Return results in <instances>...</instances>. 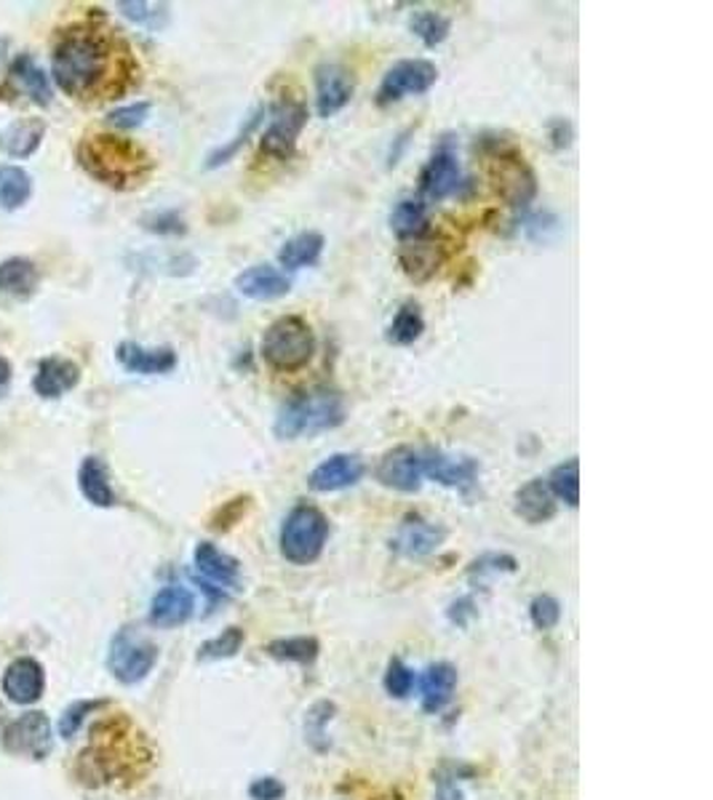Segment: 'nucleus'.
Masks as SVG:
<instances>
[{"label": "nucleus", "mask_w": 713, "mask_h": 800, "mask_svg": "<svg viewBox=\"0 0 713 800\" xmlns=\"http://www.w3.org/2000/svg\"><path fill=\"white\" fill-rule=\"evenodd\" d=\"M140 68L129 43L99 17L64 24L51 45V78L70 99L97 104L118 99L137 83Z\"/></svg>", "instance_id": "obj_1"}, {"label": "nucleus", "mask_w": 713, "mask_h": 800, "mask_svg": "<svg viewBox=\"0 0 713 800\" xmlns=\"http://www.w3.org/2000/svg\"><path fill=\"white\" fill-rule=\"evenodd\" d=\"M78 166L112 190H134L153 174V158L134 139L89 134L76 148Z\"/></svg>", "instance_id": "obj_2"}, {"label": "nucleus", "mask_w": 713, "mask_h": 800, "mask_svg": "<svg viewBox=\"0 0 713 800\" xmlns=\"http://www.w3.org/2000/svg\"><path fill=\"white\" fill-rule=\"evenodd\" d=\"M348 419V403L345 395L337 387L315 385L310 389H300L292 398L281 403L279 414H275L273 433L281 440H297V438H313L319 433H329L345 425Z\"/></svg>", "instance_id": "obj_3"}, {"label": "nucleus", "mask_w": 713, "mask_h": 800, "mask_svg": "<svg viewBox=\"0 0 713 800\" xmlns=\"http://www.w3.org/2000/svg\"><path fill=\"white\" fill-rule=\"evenodd\" d=\"M260 355L270 368L292 374L305 368L315 355V334L300 315H281L265 328L260 342Z\"/></svg>", "instance_id": "obj_4"}, {"label": "nucleus", "mask_w": 713, "mask_h": 800, "mask_svg": "<svg viewBox=\"0 0 713 800\" xmlns=\"http://www.w3.org/2000/svg\"><path fill=\"white\" fill-rule=\"evenodd\" d=\"M329 518L315 505H294L281 524V555L294 566H310L321 558L329 541Z\"/></svg>", "instance_id": "obj_5"}, {"label": "nucleus", "mask_w": 713, "mask_h": 800, "mask_svg": "<svg viewBox=\"0 0 713 800\" xmlns=\"http://www.w3.org/2000/svg\"><path fill=\"white\" fill-rule=\"evenodd\" d=\"M158 657L161 651L148 635H142L137 627H123L110 640L108 670L118 683L137 686L155 670Z\"/></svg>", "instance_id": "obj_6"}, {"label": "nucleus", "mask_w": 713, "mask_h": 800, "mask_svg": "<svg viewBox=\"0 0 713 800\" xmlns=\"http://www.w3.org/2000/svg\"><path fill=\"white\" fill-rule=\"evenodd\" d=\"M490 176L500 198L513 209H526L538 195V176L513 148L494 144L490 152Z\"/></svg>", "instance_id": "obj_7"}, {"label": "nucleus", "mask_w": 713, "mask_h": 800, "mask_svg": "<svg viewBox=\"0 0 713 800\" xmlns=\"http://www.w3.org/2000/svg\"><path fill=\"white\" fill-rule=\"evenodd\" d=\"M0 747L11 758L46 760L54 750V729L49 716L41 710H30L9 720L0 733Z\"/></svg>", "instance_id": "obj_8"}, {"label": "nucleus", "mask_w": 713, "mask_h": 800, "mask_svg": "<svg viewBox=\"0 0 713 800\" xmlns=\"http://www.w3.org/2000/svg\"><path fill=\"white\" fill-rule=\"evenodd\" d=\"M435 81H439V68L433 62H428V59H401L382 75L378 104L388 108V104L401 102L406 97L425 94Z\"/></svg>", "instance_id": "obj_9"}, {"label": "nucleus", "mask_w": 713, "mask_h": 800, "mask_svg": "<svg viewBox=\"0 0 713 800\" xmlns=\"http://www.w3.org/2000/svg\"><path fill=\"white\" fill-rule=\"evenodd\" d=\"M308 123V108L297 99H287L279 108L273 110L265 134L260 139L262 155L273 158V161L287 163L294 155L297 139H300L302 129Z\"/></svg>", "instance_id": "obj_10"}, {"label": "nucleus", "mask_w": 713, "mask_h": 800, "mask_svg": "<svg viewBox=\"0 0 713 800\" xmlns=\"http://www.w3.org/2000/svg\"><path fill=\"white\" fill-rule=\"evenodd\" d=\"M378 480L385 488H393L399 494H418L422 488V452L414 446H395L391 452L382 454L378 469Z\"/></svg>", "instance_id": "obj_11"}, {"label": "nucleus", "mask_w": 713, "mask_h": 800, "mask_svg": "<svg viewBox=\"0 0 713 800\" xmlns=\"http://www.w3.org/2000/svg\"><path fill=\"white\" fill-rule=\"evenodd\" d=\"M0 691L11 705L32 707L43 699L46 693V670L38 659L17 657L14 662L3 670L0 678Z\"/></svg>", "instance_id": "obj_12"}, {"label": "nucleus", "mask_w": 713, "mask_h": 800, "mask_svg": "<svg viewBox=\"0 0 713 800\" xmlns=\"http://www.w3.org/2000/svg\"><path fill=\"white\" fill-rule=\"evenodd\" d=\"M193 566H195V579L203 581V585H211L214 590L224 595L241 590V564L233 558V555L222 553L220 547L211 545V541H201L193 553Z\"/></svg>", "instance_id": "obj_13"}, {"label": "nucleus", "mask_w": 713, "mask_h": 800, "mask_svg": "<svg viewBox=\"0 0 713 800\" xmlns=\"http://www.w3.org/2000/svg\"><path fill=\"white\" fill-rule=\"evenodd\" d=\"M422 473L435 484L446 488H458V492H471L479 480V462L473 456H452L439 448H425L422 452Z\"/></svg>", "instance_id": "obj_14"}, {"label": "nucleus", "mask_w": 713, "mask_h": 800, "mask_svg": "<svg viewBox=\"0 0 713 800\" xmlns=\"http://www.w3.org/2000/svg\"><path fill=\"white\" fill-rule=\"evenodd\" d=\"M3 94L24 97L30 99L32 104H38V108H49L51 97H54V89H51L49 72H46L30 54H22L11 62L9 72H6Z\"/></svg>", "instance_id": "obj_15"}, {"label": "nucleus", "mask_w": 713, "mask_h": 800, "mask_svg": "<svg viewBox=\"0 0 713 800\" xmlns=\"http://www.w3.org/2000/svg\"><path fill=\"white\" fill-rule=\"evenodd\" d=\"M446 539V528L433 524V520L422 518V515H406L395 528L391 539V550H395L404 558H425L439 550Z\"/></svg>", "instance_id": "obj_16"}, {"label": "nucleus", "mask_w": 713, "mask_h": 800, "mask_svg": "<svg viewBox=\"0 0 713 800\" xmlns=\"http://www.w3.org/2000/svg\"><path fill=\"white\" fill-rule=\"evenodd\" d=\"M353 72L342 64L327 62L315 70V110L321 118H332L340 110H345L353 99Z\"/></svg>", "instance_id": "obj_17"}, {"label": "nucleus", "mask_w": 713, "mask_h": 800, "mask_svg": "<svg viewBox=\"0 0 713 800\" xmlns=\"http://www.w3.org/2000/svg\"><path fill=\"white\" fill-rule=\"evenodd\" d=\"M364 459L359 454H332L308 475V486L315 494H334L364 478Z\"/></svg>", "instance_id": "obj_18"}, {"label": "nucleus", "mask_w": 713, "mask_h": 800, "mask_svg": "<svg viewBox=\"0 0 713 800\" xmlns=\"http://www.w3.org/2000/svg\"><path fill=\"white\" fill-rule=\"evenodd\" d=\"M462 184V171L458 163V155H454L449 148L435 150L431 161L425 163L420 171V190L428 201H444V198L454 195Z\"/></svg>", "instance_id": "obj_19"}, {"label": "nucleus", "mask_w": 713, "mask_h": 800, "mask_svg": "<svg viewBox=\"0 0 713 800\" xmlns=\"http://www.w3.org/2000/svg\"><path fill=\"white\" fill-rule=\"evenodd\" d=\"M195 614V595L184 585H167L161 587L150 600V625L158 630H171V627H182L184 621Z\"/></svg>", "instance_id": "obj_20"}, {"label": "nucleus", "mask_w": 713, "mask_h": 800, "mask_svg": "<svg viewBox=\"0 0 713 800\" xmlns=\"http://www.w3.org/2000/svg\"><path fill=\"white\" fill-rule=\"evenodd\" d=\"M235 291L252 302H273L287 296L292 291V281L283 270L273 267V264H254V267L243 270L233 281Z\"/></svg>", "instance_id": "obj_21"}, {"label": "nucleus", "mask_w": 713, "mask_h": 800, "mask_svg": "<svg viewBox=\"0 0 713 800\" xmlns=\"http://www.w3.org/2000/svg\"><path fill=\"white\" fill-rule=\"evenodd\" d=\"M444 246L428 235L404 241L399 249V264L412 283H428L435 277L444 264Z\"/></svg>", "instance_id": "obj_22"}, {"label": "nucleus", "mask_w": 713, "mask_h": 800, "mask_svg": "<svg viewBox=\"0 0 713 800\" xmlns=\"http://www.w3.org/2000/svg\"><path fill=\"white\" fill-rule=\"evenodd\" d=\"M78 382H81V366L76 361L62 358V355H51V358L38 363L32 389L46 401H57L68 395L70 389H76Z\"/></svg>", "instance_id": "obj_23"}, {"label": "nucleus", "mask_w": 713, "mask_h": 800, "mask_svg": "<svg viewBox=\"0 0 713 800\" xmlns=\"http://www.w3.org/2000/svg\"><path fill=\"white\" fill-rule=\"evenodd\" d=\"M116 358L127 372L142 376L169 374L177 368V353L171 347H142L137 342H121L116 347Z\"/></svg>", "instance_id": "obj_24"}, {"label": "nucleus", "mask_w": 713, "mask_h": 800, "mask_svg": "<svg viewBox=\"0 0 713 800\" xmlns=\"http://www.w3.org/2000/svg\"><path fill=\"white\" fill-rule=\"evenodd\" d=\"M458 689V667L449 662H435L420 678V705L428 716H439L454 699Z\"/></svg>", "instance_id": "obj_25"}, {"label": "nucleus", "mask_w": 713, "mask_h": 800, "mask_svg": "<svg viewBox=\"0 0 713 800\" xmlns=\"http://www.w3.org/2000/svg\"><path fill=\"white\" fill-rule=\"evenodd\" d=\"M513 510L530 526L548 524V520L556 515V497H553L543 478H532L530 484L521 486L516 497H513Z\"/></svg>", "instance_id": "obj_26"}, {"label": "nucleus", "mask_w": 713, "mask_h": 800, "mask_svg": "<svg viewBox=\"0 0 713 800\" xmlns=\"http://www.w3.org/2000/svg\"><path fill=\"white\" fill-rule=\"evenodd\" d=\"M78 488L83 499L94 507H116L118 494L110 484V469L99 456H86L78 467Z\"/></svg>", "instance_id": "obj_27"}, {"label": "nucleus", "mask_w": 713, "mask_h": 800, "mask_svg": "<svg viewBox=\"0 0 713 800\" xmlns=\"http://www.w3.org/2000/svg\"><path fill=\"white\" fill-rule=\"evenodd\" d=\"M46 136L43 118H19L11 125L0 131V150L11 158H30L36 155Z\"/></svg>", "instance_id": "obj_28"}, {"label": "nucleus", "mask_w": 713, "mask_h": 800, "mask_svg": "<svg viewBox=\"0 0 713 800\" xmlns=\"http://www.w3.org/2000/svg\"><path fill=\"white\" fill-rule=\"evenodd\" d=\"M41 283V270L32 260L24 256H11L0 262V294L14 296V300H30Z\"/></svg>", "instance_id": "obj_29"}, {"label": "nucleus", "mask_w": 713, "mask_h": 800, "mask_svg": "<svg viewBox=\"0 0 713 800\" xmlns=\"http://www.w3.org/2000/svg\"><path fill=\"white\" fill-rule=\"evenodd\" d=\"M323 241L321 233L315 230H305V233H297L294 237H289L279 251V264L283 270H302V267H313L315 262L321 260Z\"/></svg>", "instance_id": "obj_30"}, {"label": "nucleus", "mask_w": 713, "mask_h": 800, "mask_svg": "<svg viewBox=\"0 0 713 800\" xmlns=\"http://www.w3.org/2000/svg\"><path fill=\"white\" fill-rule=\"evenodd\" d=\"M431 220H428V206L414 198H404L391 214V230L401 241H414V237L428 235Z\"/></svg>", "instance_id": "obj_31"}, {"label": "nucleus", "mask_w": 713, "mask_h": 800, "mask_svg": "<svg viewBox=\"0 0 713 800\" xmlns=\"http://www.w3.org/2000/svg\"><path fill=\"white\" fill-rule=\"evenodd\" d=\"M422 332H425V317H422L420 304L404 302L391 321V326H388L385 340L395 347H409L420 340Z\"/></svg>", "instance_id": "obj_32"}, {"label": "nucleus", "mask_w": 713, "mask_h": 800, "mask_svg": "<svg viewBox=\"0 0 713 800\" xmlns=\"http://www.w3.org/2000/svg\"><path fill=\"white\" fill-rule=\"evenodd\" d=\"M319 640L310 635H300V638H279L270 640L265 654L268 657L279 659V662H294V665H313L319 659Z\"/></svg>", "instance_id": "obj_33"}, {"label": "nucleus", "mask_w": 713, "mask_h": 800, "mask_svg": "<svg viewBox=\"0 0 713 800\" xmlns=\"http://www.w3.org/2000/svg\"><path fill=\"white\" fill-rule=\"evenodd\" d=\"M32 176L22 166H0V206L14 211L30 201Z\"/></svg>", "instance_id": "obj_34"}, {"label": "nucleus", "mask_w": 713, "mask_h": 800, "mask_svg": "<svg viewBox=\"0 0 713 800\" xmlns=\"http://www.w3.org/2000/svg\"><path fill=\"white\" fill-rule=\"evenodd\" d=\"M548 488H551V494L561 502H566L570 507H578L580 505V462L574 459H566L561 462V465H556L551 469V475H548Z\"/></svg>", "instance_id": "obj_35"}, {"label": "nucleus", "mask_w": 713, "mask_h": 800, "mask_svg": "<svg viewBox=\"0 0 713 800\" xmlns=\"http://www.w3.org/2000/svg\"><path fill=\"white\" fill-rule=\"evenodd\" d=\"M243 640H247V635H243L241 627L235 625L228 627V630L209 638L207 644L198 646V662H222V659H233L235 654L243 649Z\"/></svg>", "instance_id": "obj_36"}, {"label": "nucleus", "mask_w": 713, "mask_h": 800, "mask_svg": "<svg viewBox=\"0 0 713 800\" xmlns=\"http://www.w3.org/2000/svg\"><path fill=\"white\" fill-rule=\"evenodd\" d=\"M108 707H110L108 699H78V702L64 707V712L59 716V723H57L59 737L62 739L78 737V731L83 729L86 720H89L91 716H97V712L108 710Z\"/></svg>", "instance_id": "obj_37"}, {"label": "nucleus", "mask_w": 713, "mask_h": 800, "mask_svg": "<svg viewBox=\"0 0 713 800\" xmlns=\"http://www.w3.org/2000/svg\"><path fill=\"white\" fill-rule=\"evenodd\" d=\"M519 560L508 553H486L475 558L471 568H468V579L473 587H486L490 577H500V574H516Z\"/></svg>", "instance_id": "obj_38"}, {"label": "nucleus", "mask_w": 713, "mask_h": 800, "mask_svg": "<svg viewBox=\"0 0 713 800\" xmlns=\"http://www.w3.org/2000/svg\"><path fill=\"white\" fill-rule=\"evenodd\" d=\"M449 28H452V24H449V19L439 14V11L420 9L409 19V30H412L428 49H435V45L444 43L449 38Z\"/></svg>", "instance_id": "obj_39"}, {"label": "nucleus", "mask_w": 713, "mask_h": 800, "mask_svg": "<svg viewBox=\"0 0 713 800\" xmlns=\"http://www.w3.org/2000/svg\"><path fill=\"white\" fill-rule=\"evenodd\" d=\"M337 712V705L329 702V699H321L308 710L305 716V739L308 745L313 747L315 752H327L329 750V737H327V726L332 723Z\"/></svg>", "instance_id": "obj_40"}, {"label": "nucleus", "mask_w": 713, "mask_h": 800, "mask_svg": "<svg viewBox=\"0 0 713 800\" xmlns=\"http://www.w3.org/2000/svg\"><path fill=\"white\" fill-rule=\"evenodd\" d=\"M262 115H265V108H257V110L252 112V115H249L247 121L241 123V129H238V134H235L233 139H230V142H224V144H220V148H217L214 152H209L207 169H220V166H224V163L233 161V158L238 155V150H241L243 144L249 142V136L254 134V129H257V125H260Z\"/></svg>", "instance_id": "obj_41"}, {"label": "nucleus", "mask_w": 713, "mask_h": 800, "mask_svg": "<svg viewBox=\"0 0 713 800\" xmlns=\"http://www.w3.org/2000/svg\"><path fill=\"white\" fill-rule=\"evenodd\" d=\"M118 11H121L123 17L129 19V22L140 24V28H148V30H161L163 24L169 22V9L163 3H127V0H121L118 3Z\"/></svg>", "instance_id": "obj_42"}, {"label": "nucleus", "mask_w": 713, "mask_h": 800, "mask_svg": "<svg viewBox=\"0 0 713 800\" xmlns=\"http://www.w3.org/2000/svg\"><path fill=\"white\" fill-rule=\"evenodd\" d=\"M414 683H418V676H414L412 667H409L404 659L393 657L391 662H388L385 678H382V686H385V691L391 693L393 699H406L409 693L414 691Z\"/></svg>", "instance_id": "obj_43"}, {"label": "nucleus", "mask_w": 713, "mask_h": 800, "mask_svg": "<svg viewBox=\"0 0 713 800\" xmlns=\"http://www.w3.org/2000/svg\"><path fill=\"white\" fill-rule=\"evenodd\" d=\"M530 619L538 630H553L561 621V604L553 595H534L530 604Z\"/></svg>", "instance_id": "obj_44"}, {"label": "nucleus", "mask_w": 713, "mask_h": 800, "mask_svg": "<svg viewBox=\"0 0 713 800\" xmlns=\"http://www.w3.org/2000/svg\"><path fill=\"white\" fill-rule=\"evenodd\" d=\"M249 505H252V497H235V499L224 502L220 510L211 515L209 526L214 528V531H228V528H233L238 520H241L243 515H247Z\"/></svg>", "instance_id": "obj_45"}, {"label": "nucleus", "mask_w": 713, "mask_h": 800, "mask_svg": "<svg viewBox=\"0 0 713 800\" xmlns=\"http://www.w3.org/2000/svg\"><path fill=\"white\" fill-rule=\"evenodd\" d=\"M148 115H150V102H134L127 104V108L112 110L108 115V123L116 125V129L131 131V129H140V125L148 121Z\"/></svg>", "instance_id": "obj_46"}, {"label": "nucleus", "mask_w": 713, "mask_h": 800, "mask_svg": "<svg viewBox=\"0 0 713 800\" xmlns=\"http://www.w3.org/2000/svg\"><path fill=\"white\" fill-rule=\"evenodd\" d=\"M287 796V787L275 777H260L249 784V798L252 800H281Z\"/></svg>", "instance_id": "obj_47"}, {"label": "nucleus", "mask_w": 713, "mask_h": 800, "mask_svg": "<svg viewBox=\"0 0 713 800\" xmlns=\"http://www.w3.org/2000/svg\"><path fill=\"white\" fill-rule=\"evenodd\" d=\"M458 779L460 777L454 771H441L435 779V800H465Z\"/></svg>", "instance_id": "obj_48"}, {"label": "nucleus", "mask_w": 713, "mask_h": 800, "mask_svg": "<svg viewBox=\"0 0 713 800\" xmlns=\"http://www.w3.org/2000/svg\"><path fill=\"white\" fill-rule=\"evenodd\" d=\"M548 131H551V142L556 150H564L572 144V123L566 118H553L548 123Z\"/></svg>", "instance_id": "obj_49"}, {"label": "nucleus", "mask_w": 713, "mask_h": 800, "mask_svg": "<svg viewBox=\"0 0 713 800\" xmlns=\"http://www.w3.org/2000/svg\"><path fill=\"white\" fill-rule=\"evenodd\" d=\"M150 222H153V224H144V227L153 230V233H184L182 220L177 214H171V211H169V214L153 216Z\"/></svg>", "instance_id": "obj_50"}, {"label": "nucleus", "mask_w": 713, "mask_h": 800, "mask_svg": "<svg viewBox=\"0 0 713 800\" xmlns=\"http://www.w3.org/2000/svg\"><path fill=\"white\" fill-rule=\"evenodd\" d=\"M465 614L468 617H473V600L471 598H460L458 604H452V608H449V619L458 621V625H465Z\"/></svg>", "instance_id": "obj_51"}, {"label": "nucleus", "mask_w": 713, "mask_h": 800, "mask_svg": "<svg viewBox=\"0 0 713 800\" xmlns=\"http://www.w3.org/2000/svg\"><path fill=\"white\" fill-rule=\"evenodd\" d=\"M11 374H14V372H11V363L6 361L3 355H0V398H3V393L11 385Z\"/></svg>", "instance_id": "obj_52"}]
</instances>
